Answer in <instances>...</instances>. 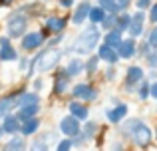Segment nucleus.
I'll return each mask as SVG.
<instances>
[{"instance_id": "f257e3e1", "label": "nucleus", "mask_w": 157, "mask_h": 151, "mask_svg": "<svg viewBox=\"0 0 157 151\" xmlns=\"http://www.w3.org/2000/svg\"><path fill=\"white\" fill-rule=\"evenodd\" d=\"M123 131L139 145V147H147L151 141V129L143 123L141 119H127V123L123 125Z\"/></svg>"}, {"instance_id": "f03ea898", "label": "nucleus", "mask_w": 157, "mask_h": 151, "mask_svg": "<svg viewBox=\"0 0 157 151\" xmlns=\"http://www.w3.org/2000/svg\"><path fill=\"white\" fill-rule=\"evenodd\" d=\"M98 44H100V30H98L96 26H88L80 34L74 50H76L78 54H90L92 50H96Z\"/></svg>"}, {"instance_id": "7ed1b4c3", "label": "nucleus", "mask_w": 157, "mask_h": 151, "mask_svg": "<svg viewBox=\"0 0 157 151\" xmlns=\"http://www.w3.org/2000/svg\"><path fill=\"white\" fill-rule=\"evenodd\" d=\"M64 56V50H60V48H50V50L42 52V54H38L36 58H38V64H36V70L38 72H48L52 70V68H56V64L60 62V58Z\"/></svg>"}, {"instance_id": "20e7f679", "label": "nucleus", "mask_w": 157, "mask_h": 151, "mask_svg": "<svg viewBox=\"0 0 157 151\" xmlns=\"http://www.w3.org/2000/svg\"><path fill=\"white\" fill-rule=\"evenodd\" d=\"M26 26H28V20H26V16H24L22 12H14V14H10L8 24H6L8 36H12V38H20V36H24Z\"/></svg>"}, {"instance_id": "39448f33", "label": "nucleus", "mask_w": 157, "mask_h": 151, "mask_svg": "<svg viewBox=\"0 0 157 151\" xmlns=\"http://www.w3.org/2000/svg\"><path fill=\"white\" fill-rule=\"evenodd\" d=\"M60 131L64 133L66 137H74L80 133V119L76 115H68L60 121Z\"/></svg>"}, {"instance_id": "423d86ee", "label": "nucleus", "mask_w": 157, "mask_h": 151, "mask_svg": "<svg viewBox=\"0 0 157 151\" xmlns=\"http://www.w3.org/2000/svg\"><path fill=\"white\" fill-rule=\"evenodd\" d=\"M143 81V70L139 66H131L125 72V92H133V88Z\"/></svg>"}, {"instance_id": "0eeeda50", "label": "nucleus", "mask_w": 157, "mask_h": 151, "mask_svg": "<svg viewBox=\"0 0 157 151\" xmlns=\"http://www.w3.org/2000/svg\"><path fill=\"white\" fill-rule=\"evenodd\" d=\"M74 97H78V100H86V101H92L98 97V92L92 88L90 84H78L74 85Z\"/></svg>"}, {"instance_id": "6e6552de", "label": "nucleus", "mask_w": 157, "mask_h": 151, "mask_svg": "<svg viewBox=\"0 0 157 151\" xmlns=\"http://www.w3.org/2000/svg\"><path fill=\"white\" fill-rule=\"evenodd\" d=\"M44 42V36L40 34V32H28V34H24L22 38V48L24 50H36V48H40Z\"/></svg>"}, {"instance_id": "1a4fd4ad", "label": "nucleus", "mask_w": 157, "mask_h": 151, "mask_svg": "<svg viewBox=\"0 0 157 151\" xmlns=\"http://www.w3.org/2000/svg\"><path fill=\"white\" fill-rule=\"evenodd\" d=\"M18 58L14 46L10 44L8 38H0V62H12V60Z\"/></svg>"}, {"instance_id": "9d476101", "label": "nucleus", "mask_w": 157, "mask_h": 151, "mask_svg": "<svg viewBox=\"0 0 157 151\" xmlns=\"http://www.w3.org/2000/svg\"><path fill=\"white\" fill-rule=\"evenodd\" d=\"M98 56H100V60H104V62H107V64H115L119 60L117 48L109 46V44H101L100 50H98Z\"/></svg>"}, {"instance_id": "9b49d317", "label": "nucleus", "mask_w": 157, "mask_h": 151, "mask_svg": "<svg viewBox=\"0 0 157 151\" xmlns=\"http://www.w3.org/2000/svg\"><path fill=\"white\" fill-rule=\"evenodd\" d=\"M125 115H127V105L125 104H117L115 108H111V109L105 111L107 121H111V123H119V121H123Z\"/></svg>"}, {"instance_id": "f8f14e48", "label": "nucleus", "mask_w": 157, "mask_h": 151, "mask_svg": "<svg viewBox=\"0 0 157 151\" xmlns=\"http://www.w3.org/2000/svg\"><path fill=\"white\" fill-rule=\"evenodd\" d=\"M68 81H70V74L66 70H60L54 77V92L58 93V96H62V93H66V89H68Z\"/></svg>"}, {"instance_id": "ddd939ff", "label": "nucleus", "mask_w": 157, "mask_h": 151, "mask_svg": "<svg viewBox=\"0 0 157 151\" xmlns=\"http://www.w3.org/2000/svg\"><path fill=\"white\" fill-rule=\"evenodd\" d=\"M40 127V119L36 115L32 117H24L22 123H20V131H22V135H32V133H36Z\"/></svg>"}, {"instance_id": "4468645a", "label": "nucleus", "mask_w": 157, "mask_h": 151, "mask_svg": "<svg viewBox=\"0 0 157 151\" xmlns=\"http://www.w3.org/2000/svg\"><path fill=\"white\" fill-rule=\"evenodd\" d=\"M143 22H145V16H143V10L135 12V14L131 16L129 34H131V36H139V34H143Z\"/></svg>"}, {"instance_id": "2eb2a0df", "label": "nucleus", "mask_w": 157, "mask_h": 151, "mask_svg": "<svg viewBox=\"0 0 157 151\" xmlns=\"http://www.w3.org/2000/svg\"><path fill=\"white\" fill-rule=\"evenodd\" d=\"M117 52H119V58H123V60L133 58V56H135V40H133V38L123 40V42L119 44Z\"/></svg>"}, {"instance_id": "dca6fc26", "label": "nucleus", "mask_w": 157, "mask_h": 151, "mask_svg": "<svg viewBox=\"0 0 157 151\" xmlns=\"http://www.w3.org/2000/svg\"><path fill=\"white\" fill-rule=\"evenodd\" d=\"M90 8H92L90 2H82L80 6L76 8V12H74V16H72V22L76 24V26H82V22L90 16Z\"/></svg>"}, {"instance_id": "f3484780", "label": "nucleus", "mask_w": 157, "mask_h": 151, "mask_svg": "<svg viewBox=\"0 0 157 151\" xmlns=\"http://www.w3.org/2000/svg\"><path fill=\"white\" fill-rule=\"evenodd\" d=\"M64 26H66V18H60V16H48L46 18V30L52 32V34L62 32Z\"/></svg>"}, {"instance_id": "a211bd4d", "label": "nucleus", "mask_w": 157, "mask_h": 151, "mask_svg": "<svg viewBox=\"0 0 157 151\" xmlns=\"http://www.w3.org/2000/svg\"><path fill=\"white\" fill-rule=\"evenodd\" d=\"M20 123H22V119L18 115H4L2 127L6 133H16V131H20Z\"/></svg>"}, {"instance_id": "6ab92c4d", "label": "nucleus", "mask_w": 157, "mask_h": 151, "mask_svg": "<svg viewBox=\"0 0 157 151\" xmlns=\"http://www.w3.org/2000/svg\"><path fill=\"white\" fill-rule=\"evenodd\" d=\"M38 104V96L32 92H18L16 96V108H24V105H32Z\"/></svg>"}, {"instance_id": "aec40b11", "label": "nucleus", "mask_w": 157, "mask_h": 151, "mask_svg": "<svg viewBox=\"0 0 157 151\" xmlns=\"http://www.w3.org/2000/svg\"><path fill=\"white\" fill-rule=\"evenodd\" d=\"M68 108H70V113H72V115H76V117H78L80 121L88 119L90 111H88V108H86L84 104H80V101H72V104H70Z\"/></svg>"}, {"instance_id": "412c9836", "label": "nucleus", "mask_w": 157, "mask_h": 151, "mask_svg": "<svg viewBox=\"0 0 157 151\" xmlns=\"http://www.w3.org/2000/svg\"><path fill=\"white\" fill-rule=\"evenodd\" d=\"M12 108H16V93L14 96H6V97H0V117L8 115Z\"/></svg>"}, {"instance_id": "4be33fe9", "label": "nucleus", "mask_w": 157, "mask_h": 151, "mask_svg": "<svg viewBox=\"0 0 157 151\" xmlns=\"http://www.w3.org/2000/svg\"><path fill=\"white\" fill-rule=\"evenodd\" d=\"M104 42H105V44H109V46H113V48H119V44L123 42V38H121V30H119V28H115V30H109V32L105 34Z\"/></svg>"}, {"instance_id": "5701e85b", "label": "nucleus", "mask_w": 157, "mask_h": 151, "mask_svg": "<svg viewBox=\"0 0 157 151\" xmlns=\"http://www.w3.org/2000/svg\"><path fill=\"white\" fill-rule=\"evenodd\" d=\"M84 62H82L80 58H74V60H70L68 62V66H66V72L70 74V77H74V76H78V74H82L84 72Z\"/></svg>"}, {"instance_id": "b1692460", "label": "nucleus", "mask_w": 157, "mask_h": 151, "mask_svg": "<svg viewBox=\"0 0 157 151\" xmlns=\"http://www.w3.org/2000/svg\"><path fill=\"white\" fill-rule=\"evenodd\" d=\"M88 18L92 20L94 24H101V22H104V18H105V10L98 4V6L90 8V16H88Z\"/></svg>"}, {"instance_id": "393cba45", "label": "nucleus", "mask_w": 157, "mask_h": 151, "mask_svg": "<svg viewBox=\"0 0 157 151\" xmlns=\"http://www.w3.org/2000/svg\"><path fill=\"white\" fill-rule=\"evenodd\" d=\"M20 111H18V117L20 119H24V117H32V115H36L38 113V104H32V105H24V108H18Z\"/></svg>"}, {"instance_id": "a878e982", "label": "nucleus", "mask_w": 157, "mask_h": 151, "mask_svg": "<svg viewBox=\"0 0 157 151\" xmlns=\"http://www.w3.org/2000/svg\"><path fill=\"white\" fill-rule=\"evenodd\" d=\"M98 123L96 121H88V123H86V127H84V139H96V133H98Z\"/></svg>"}, {"instance_id": "bb28decb", "label": "nucleus", "mask_w": 157, "mask_h": 151, "mask_svg": "<svg viewBox=\"0 0 157 151\" xmlns=\"http://www.w3.org/2000/svg\"><path fill=\"white\" fill-rule=\"evenodd\" d=\"M50 139H52L50 133H46V135H40L38 139L32 143V149H48V145H50Z\"/></svg>"}, {"instance_id": "cd10ccee", "label": "nucleus", "mask_w": 157, "mask_h": 151, "mask_svg": "<svg viewBox=\"0 0 157 151\" xmlns=\"http://www.w3.org/2000/svg\"><path fill=\"white\" fill-rule=\"evenodd\" d=\"M129 24H131V16L125 14V12H119L117 16V24L115 26L119 28V30H129Z\"/></svg>"}, {"instance_id": "c85d7f7f", "label": "nucleus", "mask_w": 157, "mask_h": 151, "mask_svg": "<svg viewBox=\"0 0 157 151\" xmlns=\"http://www.w3.org/2000/svg\"><path fill=\"white\" fill-rule=\"evenodd\" d=\"M98 4H100V6L104 8L105 12H117V14H119L117 0H98Z\"/></svg>"}, {"instance_id": "c756f323", "label": "nucleus", "mask_w": 157, "mask_h": 151, "mask_svg": "<svg viewBox=\"0 0 157 151\" xmlns=\"http://www.w3.org/2000/svg\"><path fill=\"white\" fill-rule=\"evenodd\" d=\"M26 147V143L22 141V137H12L10 141H8L6 145H4V149H8V151H14V149H24Z\"/></svg>"}, {"instance_id": "7c9ffc66", "label": "nucleus", "mask_w": 157, "mask_h": 151, "mask_svg": "<svg viewBox=\"0 0 157 151\" xmlns=\"http://www.w3.org/2000/svg\"><path fill=\"white\" fill-rule=\"evenodd\" d=\"M101 24H104L105 30H111V26H115V24H117V12H109V16H105Z\"/></svg>"}, {"instance_id": "2f4dec72", "label": "nucleus", "mask_w": 157, "mask_h": 151, "mask_svg": "<svg viewBox=\"0 0 157 151\" xmlns=\"http://www.w3.org/2000/svg\"><path fill=\"white\" fill-rule=\"evenodd\" d=\"M98 62H100V56H92V58L88 60V64H86V72H88V74H94V72L98 70Z\"/></svg>"}, {"instance_id": "473e14b6", "label": "nucleus", "mask_w": 157, "mask_h": 151, "mask_svg": "<svg viewBox=\"0 0 157 151\" xmlns=\"http://www.w3.org/2000/svg\"><path fill=\"white\" fill-rule=\"evenodd\" d=\"M151 96V84H147V81H143L141 85H139V97L141 100H145V97Z\"/></svg>"}, {"instance_id": "72a5a7b5", "label": "nucleus", "mask_w": 157, "mask_h": 151, "mask_svg": "<svg viewBox=\"0 0 157 151\" xmlns=\"http://www.w3.org/2000/svg\"><path fill=\"white\" fill-rule=\"evenodd\" d=\"M145 58H147V64H149L151 68H157V52H149Z\"/></svg>"}, {"instance_id": "f704fd0d", "label": "nucleus", "mask_w": 157, "mask_h": 151, "mask_svg": "<svg viewBox=\"0 0 157 151\" xmlns=\"http://www.w3.org/2000/svg\"><path fill=\"white\" fill-rule=\"evenodd\" d=\"M147 42H149L153 48H157V26L151 30V34H149V38H147Z\"/></svg>"}, {"instance_id": "c9c22d12", "label": "nucleus", "mask_w": 157, "mask_h": 151, "mask_svg": "<svg viewBox=\"0 0 157 151\" xmlns=\"http://www.w3.org/2000/svg\"><path fill=\"white\" fill-rule=\"evenodd\" d=\"M70 147H72V141H70V139H64V141H60V143H58V149H60V151L70 149Z\"/></svg>"}, {"instance_id": "e433bc0d", "label": "nucleus", "mask_w": 157, "mask_h": 151, "mask_svg": "<svg viewBox=\"0 0 157 151\" xmlns=\"http://www.w3.org/2000/svg\"><path fill=\"white\" fill-rule=\"evenodd\" d=\"M149 20H151V22H155V24H157V4H153V6H151V14H149Z\"/></svg>"}, {"instance_id": "4c0bfd02", "label": "nucleus", "mask_w": 157, "mask_h": 151, "mask_svg": "<svg viewBox=\"0 0 157 151\" xmlns=\"http://www.w3.org/2000/svg\"><path fill=\"white\" fill-rule=\"evenodd\" d=\"M129 4H131V0H117V6H119V12H121V10H125V8L129 6Z\"/></svg>"}, {"instance_id": "58836bf2", "label": "nucleus", "mask_w": 157, "mask_h": 151, "mask_svg": "<svg viewBox=\"0 0 157 151\" xmlns=\"http://www.w3.org/2000/svg\"><path fill=\"white\" fill-rule=\"evenodd\" d=\"M149 2H151V0H137V8H139V10H143V8L149 6Z\"/></svg>"}, {"instance_id": "ea45409f", "label": "nucleus", "mask_w": 157, "mask_h": 151, "mask_svg": "<svg viewBox=\"0 0 157 151\" xmlns=\"http://www.w3.org/2000/svg\"><path fill=\"white\" fill-rule=\"evenodd\" d=\"M74 4V0H60V6L62 8H70Z\"/></svg>"}, {"instance_id": "a19ab883", "label": "nucleus", "mask_w": 157, "mask_h": 151, "mask_svg": "<svg viewBox=\"0 0 157 151\" xmlns=\"http://www.w3.org/2000/svg\"><path fill=\"white\" fill-rule=\"evenodd\" d=\"M151 97H155V100H157V81L151 84Z\"/></svg>"}, {"instance_id": "79ce46f5", "label": "nucleus", "mask_w": 157, "mask_h": 151, "mask_svg": "<svg viewBox=\"0 0 157 151\" xmlns=\"http://www.w3.org/2000/svg\"><path fill=\"white\" fill-rule=\"evenodd\" d=\"M105 74H107V76H105L107 80H113V77H115V72H113V68H109V70H107Z\"/></svg>"}, {"instance_id": "37998d69", "label": "nucleus", "mask_w": 157, "mask_h": 151, "mask_svg": "<svg viewBox=\"0 0 157 151\" xmlns=\"http://www.w3.org/2000/svg\"><path fill=\"white\" fill-rule=\"evenodd\" d=\"M42 85H44L42 80H36V81H34V89H42Z\"/></svg>"}, {"instance_id": "c03bdc74", "label": "nucleus", "mask_w": 157, "mask_h": 151, "mask_svg": "<svg viewBox=\"0 0 157 151\" xmlns=\"http://www.w3.org/2000/svg\"><path fill=\"white\" fill-rule=\"evenodd\" d=\"M8 4H12V0H0V6H8Z\"/></svg>"}, {"instance_id": "a18cd8bd", "label": "nucleus", "mask_w": 157, "mask_h": 151, "mask_svg": "<svg viewBox=\"0 0 157 151\" xmlns=\"http://www.w3.org/2000/svg\"><path fill=\"white\" fill-rule=\"evenodd\" d=\"M2 133H4V127H2V125H0V135H2Z\"/></svg>"}]
</instances>
